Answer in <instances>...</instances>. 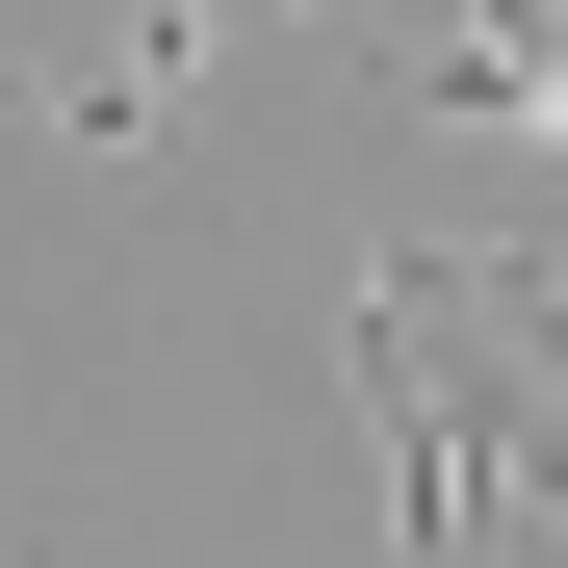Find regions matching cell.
Masks as SVG:
<instances>
[{
	"instance_id": "6da1fadb",
	"label": "cell",
	"mask_w": 568,
	"mask_h": 568,
	"mask_svg": "<svg viewBox=\"0 0 568 568\" xmlns=\"http://www.w3.org/2000/svg\"><path fill=\"white\" fill-rule=\"evenodd\" d=\"M439 104H491V130H568V0H465V27H439Z\"/></svg>"
}]
</instances>
